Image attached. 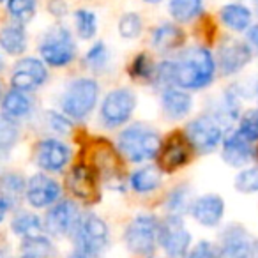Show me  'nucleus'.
Wrapping results in <instances>:
<instances>
[{
  "instance_id": "obj_1",
  "label": "nucleus",
  "mask_w": 258,
  "mask_h": 258,
  "mask_svg": "<svg viewBox=\"0 0 258 258\" xmlns=\"http://www.w3.org/2000/svg\"><path fill=\"white\" fill-rule=\"evenodd\" d=\"M173 64V85L186 90H202L212 83L216 76L214 55L207 48H187Z\"/></svg>"
},
{
  "instance_id": "obj_2",
  "label": "nucleus",
  "mask_w": 258,
  "mask_h": 258,
  "mask_svg": "<svg viewBox=\"0 0 258 258\" xmlns=\"http://www.w3.org/2000/svg\"><path fill=\"white\" fill-rule=\"evenodd\" d=\"M118 151L131 163H144L158 158L161 137L158 131L145 124H133L118 135Z\"/></svg>"
},
{
  "instance_id": "obj_3",
  "label": "nucleus",
  "mask_w": 258,
  "mask_h": 258,
  "mask_svg": "<svg viewBox=\"0 0 258 258\" xmlns=\"http://www.w3.org/2000/svg\"><path fill=\"white\" fill-rule=\"evenodd\" d=\"M99 99V85L94 78H76L66 87L60 106L68 117L82 120L96 108Z\"/></svg>"
},
{
  "instance_id": "obj_4",
  "label": "nucleus",
  "mask_w": 258,
  "mask_h": 258,
  "mask_svg": "<svg viewBox=\"0 0 258 258\" xmlns=\"http://www.w3.org/2000/svg\"><path fill=\"white\" fill-rule=\"evenodd\" d=\"M75 242L89 258H96L110 244V228L106 221L96 214H85L75 226Z\"/></svg>"
},
{
  "instance_id": "obj_5",
  "label": "nucleus",
  "mask_w": 258,
  "mask_h": 258,
  "mask_svg": "<svg viewBox=\"0 0 258 258\" xmlns=\"http://www.w3.org/2000/svg\"><path fill=\"white\" fill-rule=\"evenodd\" d=\"M39 53L48 66L64 68L76 57V43L73 34L66 27H53L43 36L39 43Z\"/></svg>"
},
{
  "instance_id": "obj_6",
  "label": "nucleus",
  "mask_w": 258,
  "mask_h": 258,
  "mask_svg": "<svg viewBox=\"0 0 258 258\" xmlns=\"http://www.w3.org/2000/svg\"><path fill=\"white\" fill-rule=\"evenodd\" d=\"M159 233V219L154 214H138L129 221L124 232V242L135 254H151L156 249Z\"/></svg>"
},
{
  "instance_id": "obj_7",
  "label": "nucleus",
  "mask_w": 258,
  "mask_h": 258,
  "mask_svg": "<svg viewBox=\"0 0 258 258\" xmlns=\"http://www.w3.org/2000/svg\"><path fill=\"white\" fill-rule=\"evenodd\" d=\"M137 110V96L129 89H113L101 103L99 118L106 127L124 125Z\"/></svg>"
},
{
  "instance_id": "obj_8",
  "label": "nucleus",
  "mask_w": 258,
  "mask_h": 258,
  "mask_svg": "<svg viewBox=\"0 0 258 258\" xmlns=\"http://www.w3.org/2000/svg\"><path fill=\"white\" fill-rule=\"evenodd\" d=\"M186 140L197 152L209 154L223 142V125L211 115L197 117L186 125Z\"/></svg>"
},
{
  "instance_id": "obj_9",
  "label": "nucleus",
  "mask_w": 258,
  "mask_h": 258,
  "mask_svg": "<svg viewBox=\"0 0 258 258\" xmlns=\"http://www.w3.org/2000/svg\"><path fill=\"white\" fill-rule=\"evenodd\" d=\"M158 244L170 258H186L191 246V233L180 216L172 214L159 221Z\"/></svg>"
},
{
  "instance_id": "obj_10",
  "label": "nucleus",
  "mask_w": 258,
  "mask_h": 258,
  "mask_svg": "<svg viewBox=\"0 0 258 258\" xmlns=\"http://www.w3.org/2000/svg\"><path fill=\"white\" fill-rule=\"evenodd\" d=\"M218 258H254V240L239 225H230L223 232Z\"/></svg>"
},
{
  "instance_id": "obj_11",
  "label": "nucleus",
  "mask_w": 258,
  "mask_h": 258,
  "mask_svg": "<svg viewBox=\"0 0 258 258\" xmlns=\"http://www.w3.org/2000/svg\"><path fill=\"white\" fill-rule=\"evenodd\" d=\"M48 80V71L44 64L37 58H22L13 69L11 85L13 89L22 90V92H32L39 89Z\"/></svg>"
},
{
  "instance_id": "obj_12",
  "label": "nucleus",
  "mask_w": 258,
  "mask_h": 258,
  "mask_svg": "<svg viewBox=\"0 0 258 258\" xmlns=\"http://www.w3.org/2000/svg\"><path fill=\"white\" fill-rule=\"evenodd\" d=\"M251 57H253V51H251L249 44L237 39H228L219 46L216 66H219L221 75L230 76L242 71L251 62Z\"/></svg>"
},
{
  "instance_id": "obj_13",
  "label": "nucleus",
  "mask_w": 258,
  "mask_h": 258,
  "mask_svg": "<svg viewBox=\"0 0 258 258\" xmlns=\"http://www.w3.org/2000/svg\"><path fill=\"white\" fill-rule=\"evenodd\" d=\"M25 197L36 209L50 207L60 197V184L44 173H36L25 184Z\"/></svg>"
},
{
  "instance_id": "obj_14",
  "label": "nucleus",
  "mask_w": 258,
  "mask_h": 258,
  "mask_svg": "<svg viewBox=\"0 0 258 258\" xmlns=\"http://www.w3.org/2000/svg\"><path fill=\"white\" fill-rule=\"evenodd\" d=\"M71 161V149L60 140L46 138L36 147V163L46 172H60Z\"/></svg>"
},
{
  "instance_id": "obj_15",
  "label": "nucleus",
  "mask_w": 258,
  "mask_h": 258,
  "mask_svg": "<svg viewBox=\"0 0 258 258\" xmlns=\"http://www.w3.org/2000/svg\"><path fill=\"white\" fill-rule=\"evenodd\" d=\"M78 219L80 218H78V209H76V205L69 200H62L48 211L43 226L50 235L62 237L75 230Z\"/></svg>"
},
{
  "instance_id": "obj_16",
  "label": "nucleus",
  "mask_w": 258,
  "mask_h": 258,
  "mask_svg": "<svg viewBox=\"0 0 258 258\" xmlns=\"http://www.w3.org/2000/svg\"><path fill=\"white\" fill-rule=\"evenodd\" d=\"M191 156V145L186 140V137L180 135H172L165 145H161L158 152L159 159V170L161 172H175L180 166H184L189 161Z\"/></svg>"
},
{
  "instance_id": "obj_17",
  "label": "nucleus",
  "mask_w": 258,
  "mask_h": 258,
  "mask_svg": "<svg viewBox=\"0 0 258 258\" xmlns=\"http://www.w3.org/2000/svg\"><path fill=\"white\" fill-rule=\"evenodd\" d=\"M191 216L202 226L214 228L225 216V200L216 193H207L191 202Z\"/></svg>"
},
{
  "instance_id": "obj_18",
  "label": "nucleus",
  "mask_w": 258,
  "mask_h": 258,
  "mask_svg": "<svg viewBox=\"0 0 258 258\" xmlns=\"http://www.w3.org/2000/svg\"><path fill=\"white\" fill-rule=\"evenodd\" d=\"M68 189L71 191L73 197L78 200L92 204L97 198V184H96V173L92 168L85 165H78L69 172L68 175Z\"/></svg>"
},
{
  "instance_id": "obj_19",
  "label": "nucleus",
  "mask_w": 258,
  "mask_h": 258,
  "mask_svg": "<svg viewBox=\"0 0 258 258\" xmlns=\"http://www.w3.org/2000/svg\"><path fill=\"white\" fill-rule=\"evenodd\" d=\"M223 159L228 166L233 168H242V166L249 165L251 161H254L256 152L251 147V144L246 138L240 137L237 131L230 133L228 137L223 140Z\"/></svg>"
},
{
  "instance_id": "obj_20",
  "label": "nucleus",
  "mask_w": 258,
  "mask_h": 258,
  "mask_svg": "<svg viewBox=\"0 0 258 258\" xmlns=\"http://www.w3.org/2000/svg\"><path fill=\"white\" fill-rule=\"evenodd\" d=\"M161 106L166 118L180 120V118H186L189 111L193 110V97L180 87L179 89L166 87V89H163L161 94Z\"/></svg>"
},
{
  "instance_id": "obj_21",
  "label": "nucleus",
  "mask_w": 258,
  "mask_h": 258,
  "mask_svg": "<svg viewBox=\"0 0 258 258\" xmlns=\"http://www.w3.org/2000/svg\"><path fill=\"white\" fill-rule=\"evenodd\" d=\"M182 43L184 32L175 23H163L152 34V46L161 53H170V51L182 46Z\"/></svg>"
},
{
  "instance_id": "obj_22",
  "label": "nucleus",
  "mask_w": 258,
  "mask_h": 258,
  "mask_svg": "<svg viewBox=\"0 0 258 258\" xmlns=\"http://www.w3.org/2000/svg\"><path fill=\"white\" fill-rule=\"evenodd\" d=\"M223 25L233 32H244L251 27V11L242 4H226L219 11Z\"/></svg>"
},
{
  "instance_id": "obj_23",
  "label": "nucleus",
  "mask_w": 258,
  "mask_h": 258,
  "mask_svg": "<svg viewBox=\"0 0 258 258\" xmlns=\"http://www.w3.org/2000/svg\"><path fill=\"white\" fill-rule=\"evenodd\" d=\"M0 46L9 55H22L27 50V32L22 23H9L0 30Z\"/></svg>"
},
{
  "instance_id": "obj_24",
  "label": "nucleus",
  "mask_w": 258,
  "mask_h": 258,
  "mask_svg": "<svg viewBox=\"0 0 258 258\" xmlns=\"http://www.w3.org/2000/svg\"><path fill=\"white\" fill-rule=\"evenodd\" d=\"M129 184L137 193H152L161 186V170L158 166H144L131 173Z\"/></svg>"
},
{
  "instance_id": "obj_25",
  "label": "nucleus",
  "mask_w": 258,
  "mask_h": 258,
  "mask_svg": "<svg viewBox=\"0 0 258 258\" xmlns=\"http://www.w3.org/2000/svg\"><path fill=\"white\" fill-rule=\"evenodd\" d=\"M94 166L106 179L118 177L117 173L120 172V159H118L117 152L113 151V147L108 145L106 142L97 145V151L94 154Z\"/></svg>"
},
{
  "instance_id": "obj_26",
  "label": "nucleus",
  "mask_w": 258,
  "mask_h": 258,
  "mask_svg": "<svg viewBox=\"0 0 258 258\" xmlns=\"http://www.w3.org/2000/svg\"><path fill=\"white\" fill-rule=\"evenodd\" d=\"M55 246L48 237L34 235L23 239L22 249H20V258H53L55 256Z\"/></svg>"
},
{
  "instance_id": "obj_27",
  "label": "nucleus",
  "mask_w": 258,
  "mask_h": 258,
  "mask_svg": "<svg viewBox=\"0 0 258 258\" xmlns=\"http://www.w3.org/2000/svg\"><path fill=\"white\" fill-rule=\"evenodd\" d=\"M2 110H4V115H8L9 118L27 117L30 113V110H32V99L25 92L15 89L6 94L4 103H2Z\"/></svg>"
},
{
  "instance_id": "obj_28",
  "label": "nucleus",
  "mask_w": 258,
  "mask_h": 258,
  "mask_svg": "<svg viewBox=\"0 0 258 258\" xmlns=\"http://www.w3.org/2000/svg\"><path fill=\"white\" fill-rule=\"evenodd\" d=\"M170 15L175 22L189 23L202 15L204 0H170Z\"/></svg>"
},
{
  "instance_id": "obj_29",
  "label": "nucleus",
  "mask_w": 258,
  "mask_h": 258,
  "mask_svg": "<svg viewBox=\"0 0 258 258\" xmlns=\"http://www.w3.org/2000/svg\"><path fill=\"white\" fill-rule=\"evenodd\" d=\"M11 228H13V232H15L16 235L27 239V237L41 235V233H43V230H44V226H43V223H41V219L37 218V216L29 214V212H22V214H18L15 219H13Z\"/></svg>"
},
{
  "instance_id": "obj_30",
  "label": "nucleus",
  "mask_w": 258,
  "mask_h": 258,
  "mask_svg": "<svg viewBox=\"0 0 258 258\" xmlns=\"http://www.w3.org/2000/svg\"><path fill=\"white\" fill-rule=\"evenodd\" d=\"M25 184L18 173H8L0 179V195L13 205L22 198V195H25Z\"/></svg>"
},
{
  "instance_id": "obj_31",
  "label": "nucleus",
  "mask_w": 258,
  "mask_h": 258,
  "mask_svg": "<svg viewBox=\"0 0 258 258\" xmlns=\"http://www.w3.org/2000/svg\"><path fill=\"white\" fill-rule=\"evenodd\" d=\"M75 27L76 34L82 39H92L97 32V18L89 9H78L75 13Z\"/></svg>"
},
{
  "instance_id": "obj_32",
  "label": "nucleus",
  "mask_w": 258,
  "mask_h": 258,
  "mask_svg": "<svg viewBox=\"0 0 258 258\" xmlns=\"http://www.w3.org/2000/svg\"><path fill=\"white\" fill-rule=\"evenodd\" d=\"M189 207H191L189 187H186V186L173 187V189L170 191L168 198H166V209H168L172 214L180 216L182 212H186Z\"/></svg>"
},
{
  "instance_id": "obj_33",
  "label": "nucleus",
  "mask_w": 258,
  "mask_h": 258,
  "mask_svg": "<svg viewBox=\"0 0 258 258\" xmlns=\"http://www.w3.org/2000/svg\"><path fill=\"white\" fill-rule=\"evenodd\" d=\"M237 133L246 138L249 144L258 142V110H246L240 115Z\"/></svg>"
},
{
  "instance_id": "obj_34",
  "label": "nucleus",
  "mask_w": 258,
  "mask_h": 258,
  "mask_svg": "<svg viewBox=\"0 0 258 258\" xmlns=\"http://www.w3.org/2000/svg\"><path fill=\"white\" fill-rule=\"evenodd\" d=\"M18 140V127L8 115H0V152H8Z\"/></svg>"
},
{
  "instance_id": "obj_35",
  "label": "nucleus",
  "mask_w": 258,
  "mask_h": 258,
  "mask_svg": "<svg viewBox=\"0 0 258 258\" xmlns=\"http://www.w3.org/2000/svg\"><path fill=\"white\" fill-rule=\"evenodd\" d=\"M142 29H144V23L137 13H125L118 20V34L124 39H137L142 34Z\"/></svg>"
},
{
  "instance_id": "obj_36",
  "label": "nucleus",
  "mask_w": 258,
  "mask_h": 258,
  "mask_svg": "<svg viewBox=\"0 0 258 258\" xmlns=\"http://www.w3.org/2000/svg\"><path fill=\"white\" fill-rule=\"evenodd\" d=\"M235 189L244 195L258 193V166H249L235 177Z\"/></svg>"
},
{
  "instance_id": "obj_37",
  "label": "nucleus",
  "mask_w": 258,
  "mask_h": 258,
  "mask_svg": "<svg viewBox=\"0 0 258 258\" xmlns=\"http://www.w3.org/2000/svg\"><path fill=\"white\" fill-rule=\"evenodd\" d=\"M8 11L18 23H25L36 13V0H8Z\"/></svg>"
},
{
  "instance_id": "obj_38",
  "label": "nucleus",
  "mask_w": 258,
  "mask_h": 258,
  "mask_svg": "<svg viewBox=\"0 0 258 258\" xmlns=\"http://www.w3.org/2000/svg\"><path fill=\"white\" fill-rule=\"evenodd\" d=\"M154 69L156 68L152 66L147 53H140L135 57V60L129 66V75H131V78H137V80H152Z\"/></svg>"
},
{
  "instance_id": "obj_39",
  "label": "nucleus",
  "mask_w": 258,
  "mask_h": 258,
  "mask_svg": "<svg viewBox=\"0 0 258 258\" xmlns=\"http://www.w3.org/2000/svg\"><path fill=\"white\" fill-rule=\"evenodd\" d=\"M85 62L94 69H101L108 62V48L104 43H96L85 55Z\"/></svg>"
},
{
  "instance_id": "obj_40",
  "label": "nucleus",
  "mask_w": 258,
  "mask_h": 258,
  "mask_svg": "<svg viewBox=\"0 0 258 258\" xmlns=\"http://www.w3.org/2000/svg\"><path fill=\"white\" fill-rule=\"evenodd\" d=\"M46 118H48V124L50 127L53 129L55 133H60V135H68L69 131L73 129V124L66 115L62 113H57V111H48L46 113Z\"/></svg>"
},
{
  "instance_id": "obj_41",
  "label": "nucleus",
  "mask_w": 258,
  "mask_h": 258,
  "mask_svg": "<svg viewBox=\"0 0 258 258\" xmlns=\"http://www.w3.org/2000/svg\"><path fill=\"white\" fill-rule=\"evenodd\" d=\"M187 258H218V249L209 240H200L193 249L189 251Z\"/></svg>"
},
{
  "instance_id": "obj_42",
  "label": "nucleus",
  "mask_w": 258,
  "mask_h": 258,
  "mask_svg": "<svg viewBox=\"0 0 258 258\" xmlns=\"http://www.w3.org/2000/svg\"><path fill=\"white\" fill-rule=\"evenodd\" d=\"M247 41L249 44L258 51V25H253L247 29Z\"/></svg>"
},
{
  "instance_id": "obj_43",
  "label": "nucleus",
  "mask_w": 258,
  "mask_h": 258,
  "mask_svg": "<svg viewBox=\"0 0 258 258\" xmlns=\"http://www.w3.org/2000/svg\"><path fill=\"white\" fill-rule=\"evenodd\" d=\"M9 207H11V204H9L8 200H6L2 195H0V223H2V219L6 218V214H8Z\"/></svg>"
},
{
  "instance_id": "obj_44",
  "label": "nucleus",
  "mask_w": 258,
  "mask_h": 258,
  "mask_svg": "<svg viewBox=\"0 0 258 258\" xmlns=\"http://www.w3.org/2000/svg\"><path fill=\"white\" fill-rule=\"evenodd\" d=\"M68 258H89V256H87V254H85V253H83V251L76 249V251H73V253H71V254H69V256H68Z\"/></svg>"
},
{
  "instance_id": "obj_45",
  "label": "nucleus",
  "mask_w": 258,
  "mask_h": 258,
  "mask_svg": "<svg viewBox=\"0 0 258 258\" xmlns=\"http://www.w3.org/2000/svg\"><path fill=\"white\" fill-rule=\"evenodd\" d=\"M0 258H11V256H9V253L4 249V247H0Z\"/></svg>"
},
{
  "instance_id": "obj_46",
  "label": "nucleus",
  "mask_w": 258,
  "mask_h": 258,
  "mask_svg": "<svg viewBox=\"0 0 258 258\" xmlns=\"http://www.w3.org/2000/svg\"><path fill=\"white\" fill-rule=\"evenodd\" d=\"M144 2H147V4H159L161 0H144Z\"/></svg>"
},
{
  "instance_id": "obj_47",
  "label": "nucleus",
  "mask_w": 258,
  "mask_h": 258,
  "mask_svg": "<svg viewBox=\"0 0 258 258\" xmlns=\"http://www.w3.org/2000/svg\"><path fill=\"white\" fill-rule=\"evenodd\" d=\"M4 68V62H2V57H0V69Z\"/></svg>"
},
{
  "instance_id": "obj_48",
  "label": "nucleus",
  "mask_w": 258,
  "mask_h": 258,
  "mask_svg": "<svg viewBox=\"0 0 258 258\" xmlns=\"http://www.w3.org/2000/svg\"><path fill=\"white\" fill-rule=\"evenodd\" d=\"M254 4H256V13H258V0H254Z\"/></svg>"
},
{
  "instance_id": "obj_49",
  "label": "nucleus",
  "mask_w": 258,
  "mask_h": 258,
  "mask_svg": "<svg viewBox=\"0 0 258 258\" xmlns=\"http://www.w3.org/2000/svg\"><path fill=\"white\" fill-rule=\"evenodd\" d=\"M256 258H258V249H256Z\"/></svg>"
},
{
  "instance_id": "obj_50",
  "label": "nucleus",
  "mask_w": 258,
  "mask_h": 258,
  "mask_svg": "<svg viewBox=\"0 0 258 258\" xmlns=\"http://www.w3.org/2000/svg\"><path fill=\"white\" fill-rule=\"evenodd\" d=\"M0 2H4V0H0Z\"/></svg>"
},
{
  "instance_id": "obj_51",
  "label": "nucleus",
  "mask_w": 258,
  "mask_h": 258,
  "mask_svg": "<svg viewBox=\"0 0 258 258\" xmlns=\"http://www.w3.org/2000/svg\"><path fill=\"white\" fill-rule=\"evenodd\" d=\"M0 90H2V87H0Z\"/></svg>"
}]
</instances>
